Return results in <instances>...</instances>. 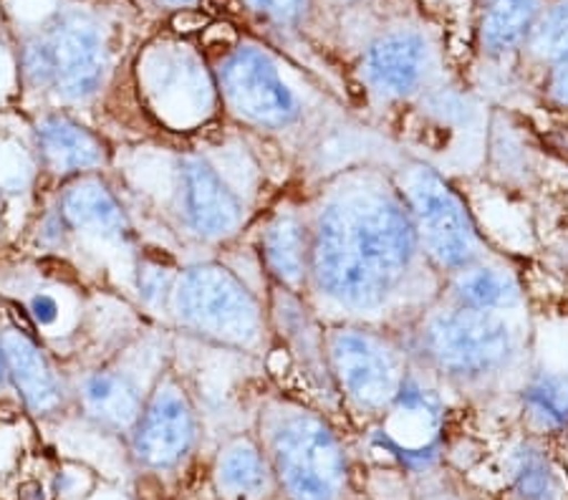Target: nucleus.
Returning a JSON list of instances; mask_svg holds the SVG:
<instances>
[{"mask_svg": "<svg viewBox=\"0 0 568 500\" xmlns=\"http://www.w3.org/2000/svg\"><path fill=\"white\" fill-rule=\"evenodd\" d=\"M415 221L397 182L354 170L324 197L311 231V284L349 312H382L417 266Z\"/></svg>", "mask_w": 568, "mask_h": 500, "instance_id": "obj_1", "label": "nucleus"}, {"mask_svg": "<svg viewBox=\"0 0 568 500\" xmlns=\"http://www.w3.org/2000/svg\"><path fill=\"white\" fill-rule=\"evenodd\" d=\"M423 349L445 377L460 385H483L510 367L518 339L503 314L450 304L425 318Z\"/></svg>", "mask_w": 568, "mask_h": 500, "instance_id": "obj_2", "label": "nucleus"}, {"mask_svg": "<svg viewBox=\"0 0 568 500\" xmlns=\"http://www.w3.org/2000/svg\"><path fill=\"white\" fill-rule=\"evenodd\" d=\"M399 190L415 221L419 248L435 268L457 273L480 261L478 227L457 190L435 167L412 162L402 172Z\"/></svg>", "mask_w": 568, "mask_h": 500, "instance_id": "obj_3", "label": "nucleus"}, {"mask_svg": "<svg viewBox=\"0 0 568 500\" xmlns=\"http://www.w3.org/2000/svg\"><path fill=\"white\" fill-rule=\"evenodd\" d=\"M273 462L291 500H338L346 486V458L324 417L291 409L273 422Z\"/></svg>", "mask_w": 568, "mask_h": 500, "instance_id": "obj_4", "label": "nucleus"}, {"mask_svg": "<svg viewBox=\"0 0 568 500\" xmlns=\"http://www.w3.org/2000/svg\"><path fill=\"white\" fill-rule=\"evenodd\" d=\"M334 389L364 412H387L407 377L405 354L389 336L366 326H334L324 336Z\"/></svg>", "mask_w": 568, "mask_h": 500, "instance_id": "obj_5", "label": "nucleus"}, {"mask_svg": "<svg viewBox=\"0 0 568 500\" xmlns=\"http://www.w3.org/2000/svg\"><path fill=\"white\" fill-rule=\"evenodd\" d=\"M175 314L192 331L251 347L261 336V306L233 271L217 263L192 266L172 288Z\"/></svg>", "mask_w": 568, "mask_h": 500, "instance_id": "obj_6", "label": "nucleus"}, {"mask_svg": "<svg viewBox=\"0 0 568 500\" xmlns=\"http://www.w3.org/2000/svg\"><path fill=\"white\" fill-rule=\"evenodd\" d=\"M33 84L53 86L63 99L81 102L99 89L106 71L102 33L81 16H67L26 51Z\"/></svg>", "mask_w": 568, "mask_h": 500, "instance_id": "obj_7", "label": "nucleus"}, {"mask_svg": "<svg viewBox=\"0 0 568 500\" xmlns=\"http://www.w3.org/2000/svg\"><path fill=\"white\" fill-rule=\"evenodd\" d=\"M220 81L235 112L255 124L283 130L301 116L298 96L281 79L268 53L261 49H235L220 69Z\"/></svg>", "mask_w": 568, "mask_h": 500, "instance_id": "obj_8", "label": "nucleus"}, {"mask_svg": "<svg viewBox=\"0 0 568 500\" xmlns=\"http://www.w3.org/2000/svg\"><path fill=\"white\" fill-rule=\"evenodd\" d=\"M443 412L445 407L437 389L415 371H407L397 397L384 412L387 420L374 432V438L407 466H429L437 458V432Z\"/></svg>", "mask_w": 568, "mask_h": 500, "instance_id": "obj_9", "label": "nucleus"}, {"mask_svg": "<svg viewBox=\"0 0 568 500\" xmlns=\"http://www.w3.org/2000/svg\"><path fill=\"white\" fill-rule=\"evenodd\" d=\"M195 442V412L178 387H160L140 415L134 452L152 468H170L185 458Z\"/></svg>", "mask_w": 568, "mask_h": 500, "instance_id": "obj_10", "label": "nucleus"}, {"mask_svg": "<svg viewBox=\"0 0 568 500\" xmlns=\"http://www.w3.org/2000/svg\"><path fill=\"white\" fill-rule=\"evenodd\" d=\"M429 45L415 31H392L366 51L362 74L382 99H407L425 84L429 71Z\"/></svg>", "mask_w": 568, "mask_h": 500, "instance_id": "obj_11", "label": "nucleus"}, {"mask_svg": "<svg viewBox=\"0 0 568 500\" xmlns=\"http://www.w3.org/2000/svg\"><path fill=\"white\" fill-rule=\"evenodd\" d=\"M182 195L192 231L207 241L227 238L243 221L241 200L203 157L182 160Z\"/></svg>", "mask_w": 568, "mask_h": 500, "instance_id": "obj_12", "label": "nucleus"}, {"mask_svg": "<svg viewBox=\"0 0 568 500\" xmlns=\"http://www.w3.org/2000/svg\"><path fill=\"white\" fill-rule=\"evenodd\" d=\"M263 261L281 288L298 294L311 280V227L296 211H283L263 233Z\"/></svg>", "mask_w": 568, "mask_h": 500, "instance_id": "obj_13", "label": "nucleus"}, {"mask_svg": "<svg viewBox=\"0 0 568 500\" xmlns=\"http://www.w3.org/2000/svg\"><path fill=\"white\" fill-rule=\"evenodd\" d=\"M540 0H480L478 39L485 53L503 57L516 51L538 23Z\"/></svg>", "mask_w": 568, "mask_h": 500, "instance_id": "obj_14", "label": "nucleus"}, {"mask_svg": "<svg viewBox=\"0 0 568 500\" xmlns=\"http://www.w3.org/2000/svg\"><path fill=\"white\" fill-rule=\"evenodd\" d=\"M0 347L6 354L8 375L13 377L16 387L21 389L33 412H49L61 402L57 377L51 375L43 354L23 334H6Z\"/></svg>", "mask_w": 568, "mask_h": 500, "instance_id": "obj_15", "label": "nucleus"}, {"mask_svg": "<svg viewBox=\"0 0 568 500\" xmlns=\"http://www.w3.org/2000/svg\"><path fill=\"white\" fill-rule=\"evenodd\" d=\"M39 144L49 167L57 172L89 170L104 162L102 142L67 116L43 120L39 124Z\"/></svg>", "mask_w": 568, "mask_h": 500, "instance_id": "obj_16", "label": "nucleus"}, {"mask_svg": "<svg viewBox=\"0 0 568 500\" xmlns=\"http://www.w3.org/2000/svg\"><path fill=\"white\" fill-rule=\"evenodd\" d=\"M453 276V304L457 306L503 314L520 302L518 280L506 268L473 263Z\"/></svg>", "mask_w": 568, "mask_h": 500, "instance_id": "obj_17", "label": "nucleus"}, {"mask_svg": "<svg viewBox=\"0 0 568 500\" xmlns=\"http://www.w3.org/2000/svg\"><path fill=\"white\" fill-rule=\"evenodd\" d=\"M63 217L71 225L87 227L104 238H124L126 235V217L114 195L102 185V182H81L63 195Z\"/></svg>", "mask_w": 568, "mask_h": 500, "instance_id": "obj_18", "label": "nucleus"}, {"mask_svg": "<svg viewBox=\"0 0 568 500\" xmlns=\"http://www.w3.org/2000/svg\"><path fill=\"white\" fill-rule=\"evenodd\" d=\"M508 478L518 500H564L561 470L536 442H524L510 452Z\"/></svg>", "mask_w": 568, "mask_h": 500, "instance_id": "obj_19", "label": "nucleus"}, {"mask_svg": "<svg viewBox=\"0 0 568 500\" xmlns=\"http://www.w3.org/2000/svg\"><path fill=\"white\" fill-rule=\"evenodd\" d=\"M268 468L251 440H235L220 455L217 488L231 500H258L268 490Z\"/></svg>", "mask_w": 568, "mask_h": 500, "instance_id": "obj_20", "label": "nucleus"}, {"mask_svg": "<svg viewBox=\"0 0 568 500\" xmlns=\"http://www.w3.org/2000/svg\"><path fill=\"white\" fill-rule=\"evenodd\" d=\"M520 407L538 432L568 427V371H536L520 389Z\"/></svg>", "mask_w": 568, "mask_h": 500, "instance_id": "obj_21", "label": "nucleus"}, {"mask_svg": "<svg viewBox=\"0 0 568 500\" xmlns=\"http://www.w3.org/2000/svg\"><path fill=\"white\" fill-rule=\"evenodd\" d=\"M89 412L112 427H130L142 415V399L132 381L119 375H94L84 385Z\"/></svg>", "mask_w": 568, "mask_h": 500, "instance_id": "obj_22", "label": "nucleus"}, {"mask_svg": "<svg viewBox=\"0 0 568 500\" xmlns=\"http://www.w3.org/2000/svg\"><path fill=\"white\" fill-rule=\"evenodd\" d=\"M530 49L540 61L554 67L568 57V0L551 8L530 31Z\"/></svg>", "mask_w": 568, "mask_h": 500, "instance_id": "obj_23", "label": "nucleus"}, {"mask_svg": "<svg viewBox=\"0 0 568 500\" xmlns=\"http://www.w3.org/2000/svg\"><path fill=\"white\" fill-rule=\"evenodd\" d=\"M172 288V268L164 266V263H152L146 261L140 266V290L142 298L150 304H158L160 298L168 296Z\"/></svg>", "mask_w": 568, "mask_h": 500, "instance_id": "obj_24", "label": "nucleus"}, {"mask_svg": "<svg viewBox=\"0 0 568 500\" xmlns=\"http://www.w3.org/2000/svg\"><path fill=\"white\" fill-rule=\"evenodd\" d=\"M546 94H548V99H551L554 106L568 112V57L556 61L551 71H548Z\"/></svg>", "mask_w": 568, "mask_h": 500, "instance_id": "obj_25", "label": "nucleus"}, {"mask_svg": "<svg viewBox=\"0 0 568 500\" xmlns=\"http://www.w3.org/2000/svg\"><path fill=\"white\" fill-rule=\"evenodd\" d=\"M308 0H268V13H273L278 21H296L306 13Z\"/></svg>", "mask_w": 568, "mask_h": 500, "instance_id": "obj_26", "label": "nucleus"}, {"mask_svg": "<svg viewBox=\"0 0 568 500\" xmlns=\"http://www.w3.org/2000/svg\"><path fill=\"white\" fill-rule=\"evenodd\" d=\"M33 316L41 324H53L59 316V304L51 296H36L33 298Z\"/></svg>", "mask_w": 568, "mask_h": 500, "instance_id": "obj_27", "label": "nucleus"}, {"mask_svg": "<svg viewBox=\"0 0 568 500\" xmlns=\"http://www.w3.org/2000/svg\"><path fill=\"white\" fill-rule=\"evenodd\" d=\"M245 3H248L253 11H258V13H268V0H245Z\"/></svg>", "mask_w": 568, "mask_h": 500, "instance_id": "obj_28", "label": "nucleus"}, {"mask_svg": "<svg viewBox=\"0 0 568 500\" xmlns=\"http://www.w3.org/2000/svg\"><path fill=\"white\" fill-rule=\"evenodd\" d=\"M158 3L168 6V8H182V6H190V3H195V0H158Z\"/></svg>", "mask_w": 568, "mask_h": 500, "instance_id": "obj_29", "label": "nucleus"}, {"mask_svg": "<svg viewBox=\"0 0 568 500\" xmlns=\"http://www.w3.org/2000/svg\"><path fill=\"white\" fill-rule=\"evenodd\" d=\"M6 375H8V364H6L3 347H0V385H3V381H6Z\"/></svg>", "mask_w": 568, "mask_h": 500, "instance_id": "obj_30", "label": "nucleus"}]
</instances>
